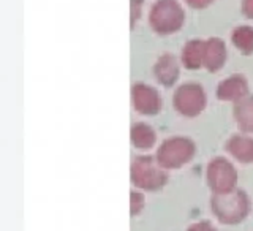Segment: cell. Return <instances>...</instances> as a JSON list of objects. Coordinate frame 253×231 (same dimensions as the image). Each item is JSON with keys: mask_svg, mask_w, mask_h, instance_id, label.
Instances as JSON below:
<instances>
[{"mask_svg": "<svg viewBox=\"0 0 253 231\" xmlns=\"http://www.w3.org/2000/svg\"><path fill=\"white\" fill-rule=\"evenodd\" d=\"M146 205V200H144V195L139 193V192H131L130 193V212L131 215H139L143 212Z\"/></svg>", "mask_w": 253, "mask_h": 231, "instance_id": "2e32d148", "label": "cell"}, {"mask_svg": "<svg viewBox=\"0 0 253 231\" xmlns=\"http://www.w3.org/2000/svg\"><path fill=\"white\" fill-rule=\"evenodd\" d=\"M180 75V65L179 60L176 59L174 54L166 52L160 55L158 60L153 65V76L163 87H171L179 79Z\"/></svg>", "mask_w": 253, "mask_h": 231, "instance_id": "ba28073f", "label": "cell"}, {"mask_svg": "<svg viewBox=\"0 0 253 231\" xmlns=\"http://www.w3.org/2000/svg\"><path fill=\"white\" fill-rule=\"evenodd\" d=\"M231 41L245 55L253 54V27L239 26L231 33Z\"/></svg>", "mask_w": 253, "mask_h": 231, "instance_id": "9a60e30c", "label": "cell"}, {"mask_svg": "<svg viewBox=\"0 0 253 231\" xmlns=\"http://www.w3.org/2000/svg\"><path fill=\"white\" fill-rule=\"evenodd\" d=\"M187 231H217V230L214 228L212 223H209V222H198V223L190 225Z\"/></svg>", "mask_w": 253, "mask_h": 231, "instance_id": "ac0fdd59", "label": "cell"}, {"mask_svg": "<svg viewBox=\"0 0 253 231\" xmlns=\"http://www.w3.org/2000/svg\"><path fill=\"white\" fill-rule=\"evenodd\" d=\"M210 209L225 225H236L247 219L252 205L247 193L234 188L227 193H214L210 198Z\"/></svg>", "mask_w": 253, "mask_h": 231, "instance_id": "6da1fadb", "label": "cell"}, {"mask_svg": "<svg viewBox=\"0 0 253 231\" xmlns=\"http://www.w3.org/2000/svg\"><path fill=\"white\" fill-rule=\"evenodd\" d=\"M228 57L227 46H225L223 40L220 38H209L204 43V64L202 67L207 68L209 72H219L225 65Z\"/></svg>", "mask_w": 253, "mask_h": 231, "instance_id": "30bf717a", "label": "cell"}, {"mask_svg": "<svg viewBox=\"0 0 253 231\" xmlns=\"http://www.w3.org/2000/svg\"><path fill=\"white\" fill-rule=\"evenodd\" d=\"M242 13L249 19H253V0H242Z\"/></svg>", "mask_w": 253, "mask_h": 231, "instance_id": "ffe728a7", "label": "cell"}, {"mask_svg": "<svg viewBox=\"0 0 253 231\" xmlns=\"http://www.w3.org/2000/svg\"><path fill=\"white\" fill-rule=\"evenodd\" d=\"M227 151L241 163H253V138L249 135H234L228 139Z\"/></svg>", "mask_w": 253, "mask_h": 231, "instance_id": "8fae6325", "label": "cell"}, {"mask_svg": "<svg viewBox=\"0 0 253 231\" xmlns=\"http://www.w3.org/2000/svg\"><path fill=\"white\" fill-rule=\"evenodd\" d=\"M131 102L133 108L143 116H155L163 106L158 90L143 82H138L131 87Z\"/></svg>", "mask_w": 253, "mask_h": 231, "instance_id": "52a82bcc", "label": "cell"}, {"mask_svg": "<svg viewBox=\"0 0 253 231\" xmlns=\"http://www.w3.org/2000/svg\"><path fill=\"white\" fill-rule=\"evenodd\" d=\"M131 184L147 192H155L163 188L168 182V173L155 157L141 155L131 163L130 171Z\"/></svg>", "mask_w": 253, "mask_h": 231, "instance_id": "3957f363", "label": "cell"}, {"mask_svg": "<svg viewBox=\"0 0 253 231\" xmlns=\"http://www.w3.org/2000/svg\"><path fill=\"white\" fill-rule=\"evenodd\" d=\"M185 11L177 0H157L149 13V24L158 35H171L182 29Z\"/></svg>", "mask_w": 253, "mask_h": 231, "instance_id": "7a4b0ae2", "label": "cell"}, {"mask_svg": "<svg viewBox=\"0 0 253 231\" xmlns=\"http://www.w3.org/2000/svg\"><path fill=\"white\" fill-rule=\"evenodd\" d=\"M184 2L190 6V8H195V10H202L209 6L214 0H184Z\"/></svg>", "mask_w": 253, "mask_h": 231, "instance_id": "d6986e66", "label": "cell"}, {"mask_svg": "<svg viewBox=\"0 0 253 231\" xmlns=\"http://www.w3.org/2000/svg\"><path fill=\"white\" fill-rule=\"evenodd\" d=\"M204 43L202 40H190L182 50V65L188 70H198L204 64Z\"/></svg>", "mask_w": 253, "mask_h": 231, "instance_id": "7c38bea8", "label": "cell"}, {"mask_svg": "<svg viewBox=\"0 0 253 231\" xmlns=\"http://www.w3.org/2000/svg\"><path fill=\"white\" fill-rule=\"evenodd\" d=\"M207 185L214 193H227L236 188L237 184V171L229 160L223 157H217L210 160L206 173Z\"/></svg>", "mask_w": 253, "mask_h": 231, "instance_id": "8992f818", "label": "cell"}, {"mask_svg": "<svg viewBox=\"0 0 253 231\" xmlns=\"http://www.w3.org/2000/svg\"><path fill=\"white\" fill-rule=\"evenodd\" d=\"M207 97L202 86L196 82H185L176 89L173 97V106L184 117H196L206 108Z\"/></svg>", "mask_w": 253, "mask_h": 231, "instance_id": "5b68a950", "label": "cell"}, {"mask_svg": "<svg viewBox=\"0 0 253 231\" xmlns=\"http://www.w3.org/2000/svg\"><path fill=\"white\" fill-rule=\"evenodd\" d=\"M196 146L187 136H173L165 139L157 151V162L165 170H179L195 157Z\"/></svg>", "mask_w": 253, "mask_h": 231, "instance_id": "277c9868", "label": "cell"}, {"mask_svg": "<svg viewBox=\"0 0 253 231\" xmlns=\"http://www.w3.org/2000/svg\"><path fill=\"white\" fill-rule=\"evenodd\" d=\"M130 138H131L133 146H135L136 149L147 151V149L153 148V144H155L157 133H155V130H153L149 124L138 122V124H135L131 127Z\"/></svg>", "mask_w": 253, "mask_h": 231, "instance_id": "5bb4252c", "label": "cell"}, {"mask_svg": "<svg viewBox=\"0 0 253 231\" xmlns=\"http://www.w3.org/2000/svg\"><path fill=\"white\" fill-rule=\"evenodd\" d=\"M143 3L144 0H130V24H131V29L135 27L136 21L141 16V11H143Z\"/></svg>", "mask_w": 253, "mask_h": 231, "instance_id": "e0dca14e", "label": "cell"}, {"mask_svg": "<svg viewBox=\"0 0 253 231\" xmlns=\"http://www.w3.org/2000/svg\"><path fill=\"white\" fill-rule=\"evenodd\" d=\"M234 121L237 127L244 133H253V95L244 97L234 103Z\"/></svg>", "mask_w": 253, "mask_h": 231, "instance_id": "4fadbf2b", "label": "cell"}, {"mask_svg": "<svg viewBox=\"0 0 253 231\" xmlns=\"http://www.w3.org/2000/svg\"><path fill=\"white\" fill-rule=\"evenodd\" d=\"M249 95V82L242 75H233L223 79L217 87V99L222 102H239Z\"/></svg>", "mask_w": 253, "mask_h": 231, "instance_id": "9c48e42d", "label": "cell"}]
</instances>
